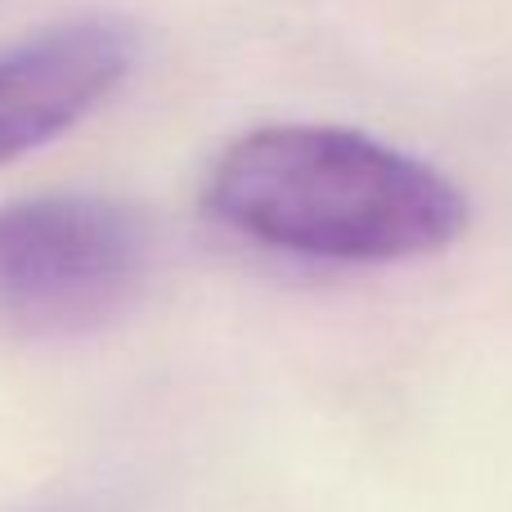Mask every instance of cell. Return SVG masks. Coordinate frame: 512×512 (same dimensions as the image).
Listing matches in <instances>:
<instances>
[{
  "label": "cell",
  "mask_w": 512,
  "mask_h": 512,
  "mask_svg": "<svg viewBox=\"0 0 512 512\" xmlns=\"http://www.w3.org/2000/svg\"><path fill=\"white\" fill-rule=\"evenodd\" d=\"M203 203L261 248L337 265L414 261L468 230V198L450 176L346 126L239 135L207 171Z\"/></svg>",
  "instance_id": "6da1fadb"
},
{
  "label": "cell",
  "mask_w": 512,
  "mask_h": 512,
  "mask_svg": "<svg viewBox=\"0 0 512 512\" xmlns=\"http://www.w3.org/2000/svg\"><path fill=\"white\" fill-rule=\"evenodd\" d=\"M135 63V32L117 18H72L0 54V167L45 149L90 117Z\"/></svg>",
  "instance_id": "3957f363"
},
{
  "label": "cell",
  "mask_w": 512,
  "mask_h": 512,
  "mask_svg": "<svg viewBox=\"0 0 512 512\" xmlns=\"http://www.w3.org/2000/svg\"><path fill=\"white\" fill-rule=\"evenodd\" d=\"M153 234L135 207L45 194L0 207V328L63 337L104 328L140 297Z\"/></svg>",
  "instance_id": "7a4b0ae2"
}]
</instances>
